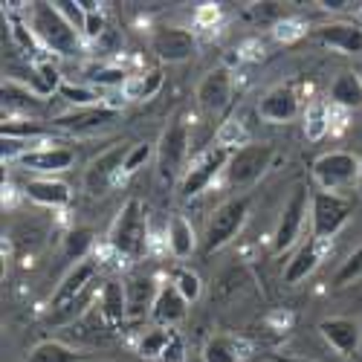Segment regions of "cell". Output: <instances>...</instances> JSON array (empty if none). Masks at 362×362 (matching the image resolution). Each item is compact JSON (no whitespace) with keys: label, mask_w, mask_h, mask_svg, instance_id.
I'll return each mask as SVG.
<instances>
[{"label":"cell","mask_w":362,"mask_h":362,"mask_svg":"<svg viewBox=\"0 0 362 362\" xmlns=\"http://www.w3.org/2000/svg\"><path fill=\"white\" fill-rule=\"evenodd\" d=\"M26 26L33 29V35L41 44V49H49L62 58H73V55L84 52L81 33L67 23V18L58 12L55 4H29Z\"/></svg>","instance_id":"cell-1"},{"label":"cell","mask_w":362,"mask_h":362,"mask_svg":"<svg viewBox=\"0 0 362 362\" xmlns=\"http://www.w3.org/2000/svg\"><path fill=\"white\" fill-rule=\"evenodd\" d=\"M107 244L125 261H139L148 252V218H145V206L139 197L125 200V206L119 209Z\"/></svg>","instance_id":"cell-2"},{"label":"cell","mask_w":362,"mask_h":362,"mask_svg":"<svg viewBox=\"0 0 362 362\" xmlns=\"http://www.w3.org/2000/svg\"><path fill=\"white\" fill-rule=\"evenodd\" d=\"M189 145H192V125L186 119V110H174L157 142V168L163 180H177L180 174H186Z\"/></svg>","instance_id":"cell-3"},{"label":"cell","mask_w":362,"mask_h":362,"mask_svg":"<svg viewBox=\"0 0 362 362\" xmlns=\"http://www.w3.org/2000/svg\"><path fill=\"white\" fill-rule=\"evenodd\" d=\"M356 209V200L348 194H337V192H316L310 197V235L319 244H327L330 238H337L339 229L351 221Z\"/></svg>","instance_id":"cell-4"},{"label":"cell","mask_w":362,"mask_h":362,"mask_svg":"<svg viewBox=\"0 0 362 362\" xmlns=\"http://www.w3.org/2000/svg\"><path fill=\"white\" fill-rule=\"evenodd\" d=\"M247 215H250V197L247 194L223 200L212 212L209 223H206L203 252H218V250H223L229 244L232 238H238V232L244 229V223H247Z\"/></svg>","instance_id":"cell-5"},{"label":"cell","mask_w":362,"mask_h":362,"mask_svg":"<svg viewBox=\"0 0 362 362\" xmlns=\"http://www.w3.org/2000/svg\"><path fill=\"white\" fill-rule=\"evenodd\" d=\"M273 157H276V148L269 142H250L244 148L232 151L229 165L223 171L226 186L229 189H250L252 183H258V180L267 174V168L273 165Z\"/></svg>","instance_id":"cell-6"},{"label":"cell","mask_w":362,"mask_h":362,"mask_svg":"<svg viewBox=\"0 0 362 362\" xmlns=\"http://www.w3.org/2000/svg\"><path fill=\"white\" fill-rule=\"evenodd\" d=\"M313 180L322 192L345 194L359 186V154L354 151H327L313 160Z\"/></svg>","instance_id":"cell-7"},{"label":"cell","mask_w":362,"mask_h":362,"mask_svg":"<svg viewBox=\"0 0 362 362\" xmlns=\"http://www.w3.org/2000/svg\"><path fill=\"white\" fill-rule=\"evenodd\" d=\"M229 157H232V151H229V148H221V145L206 148L203 154L186 168L183 180H180V197H183V200H192V197L203 194V192H206V189L212 186L215 180L226 171Z\"/></svg>","instance_id":"cell-8"},{"label":"cell","mask_w":362,"mask_h":362,"mask_svg":"<svg viewBox=\"0 0 362 362\" xmlns=\"http://www.w3.org/2000/svg\"><path fill=\"white\" fill-rule=\"evenodd\" d=\"M310 215V194H308V186L305 183H296L284 209H281V218H279V226L273 232V252H284L290 250L298 235H301V226H305Z\"/></svg>","instance_id":"cell-9"},{"label":"cell","mask_w":362,"mask_h":362,"mask_svg":"<svg viewBox=\"0 0 362 362\" xmlns=\"http://www.w3.org/2000/svg\"><path fill=\"white\" fill-rule=\"evenodd\" d=\"M119 119H122V110L102 102V105H93V107H78V110L55 116L52 128L67 131V134H96V131L119 122Z\"/></svg>","instance_id":"cell-10"},{"label":"cell","mask_w":362,"mask_h":362,"mask_svg":"<svg viewBox=\"0 0 362 362\" xmlns=\"http://www.w3.org/2000/svg\"><path fill=\"white\" fill-rule=\"evenodd\" d=\"M151 49H154L160 62L180 64V62H189L197 52V38L192 29H183V26H157L151 33Z\"/></svg>","instance_id":"cell-11"},{"label":"cell","mask_w":362,"mask_h":362,"mask_svg":"<svg viewBox=\"0 0 362 362\" xmlns=\"http://www.w3.org/2000/svg\"><path fill=\"white\" fill-rule=\"evenodd\" d=\"M15 163L26 171L41 174V177H52V174H62L76 165V151L67 145H35V148H29L26 154H21Z\"/></svg>","instance_id":"cell-12"},{"label":"cell","mask_w":362,"mask_h":362,"mask_svg":"<svg viewBox=\"0 0 362 362\" xmlns=\"http://www.w3.org/2000/svg\"><path fill=\"white\" fill-rule=\"evenodd\" d=\"M157 276L145 273V269H134V273L125 276V298H128V322H139V319H151V310H154V301L160 296Z\"/></svg>","instance_id":"cell-13"},{"label":"cell","mask_w":362,"mask_h":362,"mask_svg":"<svg viewBox=\"0 0 362 362\" xmlns=\"http://www.w3.org/2000/svg\"><path fill=\"white\" fill-rule=\"evenodd\" d=\"M96 279H99V264H96L93 258H87V261H81V264H73L70 273L62 279V284L55 287V293H52V298H49V313L67 308L70 301H76L78 296H84L93 284H99Z\"/></svg>","instance_id":"cell-14"},{"label":"cell","mask_w":362,"mask_h":362,"mask_svg":"<svg viewBox=\"0 0 362 362\" xmlns=\"http://www.w3.org/2000/svg\"><path fill=\"white\" fill-rule=\"evenodd\" d=\"M232 90H235V76L229 67H215V70H209L200 84H197V105L200 110L206 113H221L229 102H232Z\"/></svg>","instance_id":"cell-15"},{"label":"cell","mask_w":362,"mask_h":362,"mask_svg":"<svg viewBox=\"0 0 362 362\" xmlns=\"http://www.w3.org/2000/svg\"><path fill=\"white\" fill-rule=\"evenodd\" d=\"M125 157H128L125 145H113V148L105 151V154H99L93 163L87 165V171H84V189L90 194H105L107 186L113 183L119 174H122Z\"/></svg>","instance_id":"cell-16"},{"label":"cell","mask_w":362,"mask_h":362,"mask_svg":"<svg viewBox=\"0 0 362 362\" xmlns=\"http://www.w3.org/2000/svg\"><path fill=\"white\" fill-rule=\"evenodd\" d=\"M322 339L342 356H354L362 345V322L354 316H330L319 322Z\"/></svg>","instance_id":"cell-17"},{"label":"cell","mask_w":362,"mask_h":362,"mask_svg":"<svg viewBox=\"0 0 362 362\" xmlns=\"http://www.w3.org/2000/svg\"><path fill=\"white\" fill-rule=\"evenodd\" d=\"M298 110H301V105H298V93H296L293 84L269 87L258 102V116L267 119V122H273V125L293 122V119L298 116Z\"/></svg>","instance_id":"cell-18"},{"label":"cell","mask_w":362,"mask_h":362,"mask_svg":"<svg viewBox=\"0 0 362 362\" xmlns=\"http://www.w3.org/2000/svg\"><path fill=\"white\" fill-rule=\"evenodd\" d=\"M99 319L105 327L116 330L128 322V298H125V281L107 279L99 290Z\"/></svg>","instance_id":"cell-19"},{"label":"cell","mask_w":362,"mask_h":362,"mask_svg":"<svg viewBox=\"0 0 362 362\" xmlns=\"http://www.w3.org/2000/svg\"><path fill=\"white\" fill-rule=\"evenodd\" d=\"M23 194L47 209H64L73 203V192L64 180H55V177H33L23 183Z\"/></svg>","instance_id":"cell-20"},{"label":"cell","mask_w":362,"mask_h":362,"mask_svg":"<svg viewBox=\"0 0 362 362\" xmlns=\"http://www.w3.org/2000/svg\"><path fill=\"white\" fill-rule=\"evenodd\" d=\"M186 316H189V301L180 296V290L171 281H165L154 301V310H151V322H154V327H177Z\"/></svg>","instance_id":"cell-21"},{"label":"cell","mask_w":362,"mask_h":362,"mask_svg":"<svg viewBox=\"0 0 362 362\" xmlns=\"http://www.w3.org/2000/svg\"><path fill=\"white\" fill-rule=\"evenodd\" d=\"M316 38L330 47L339 49L345 55H362V26L359 23H348V21H334L316 29Z\"/></svg>","instance_id":"cell-22"},{"label":"cell","mask_w":362,"mask_h":362,"mask_svg":"<svg viewBox=\"0 0 362 362\" xmlns=\"http://www.w3.org/2000/svg\"><path fill=\"white\" fill-rule=\"evenodd\" d=\"M319 264H322V244L310 238L308 244H301V247L296 250V255L284 264L281 279H284V284H287V287H296V284L305 281L308 276H313Z\"/></svg>","instance_id":"cell-23"},{"label":"cell","mask_w":362,"mask_h":362,"mask_svg":"<svg viewBox=\"0 0 362 362\" xmlns=\"http://www.w3.org/2000/svg\"><path fill=\"white\" fill-rule=\"evenodd\" d=\"M244 356H247V342L229 334H215L203 345V362H240Z\"/></svg>","instance_id":"cell-24"},{"label":"cell","mask_w":362,"mask_h":362,"mask_svg":"<svg viewBox=\"0 0 362 362\" xmlns=\"http://www.w3.org/2000/svg\"><path fill=\"white\" fill-rule=\"evenodd\" d=\"M168 250L174 258L186 261L194 250H197V235H194V226L183 218V215H171L168 221Z\"/></svg>","instance_id":"cell-25"},{"label":"cell","mask_w":362,"mask_h":362,"mask_svg":"<svg viewBox=\"0 0 362 362\" xmlns=\"http://www.w3.org/2000/svg\"><path fill=\"white\" fill-rule=\"evenodd\" d=\"M330 105L345 110L362 107V78L356 73H339L330 84Z\"/></svg>","instance_id":"cell-26"},{"label":"cell","mask_w":362,"mask_h":362,"mask_svg":"<svg viewBox=\"0 0 362 362\" xmlns=\"http://www.w3.org/2000/svg\"><path fill=\"white\" fill-rule=\"evenodd\" d=\"M165 84V76L163 70H148V73H139V76H131V81L122 87V93L131 99V102H148L154 99Z\"/></svg>","instance_id":"cell-27"},{"label":"cell","mask_w":362,"mask_h":362,"mask_svg":"<svg viewBox=\"0 0 362 362\" xmlns=\"http://www.w3.org/2000/svg\"><path fill=\"white\" fill-rule=\"evenodd\" d=\"M23 362H87V359H84V354L73 351L64 342L47 339V342H38L33 351H29Z\"/></svg>","instance_id":"cell-28"},{"label":"cell","mask_w":362,"mask_h":362,"mask_svg":"<svg viewBox=\"0 0 362 362\" xmlns=\"http://www.w3.org/2000/svg\"><path fill=\"white\" fill-rule=\"evenodd\" d=\"M96 244V232L87 226H76L64 235V258L73 264H81L90 258V250Z\"/></svg>","instance_id":"cell-29"},{"label":"cell","mask_w":362,"mask_h":362,"mask_svg":"<svg viewBox=\"0 0 362 362\" xmlns=\"http://www.w3.org/2000/svg\"><path fill=\"white\" fill-rule=\"evenodd\" d=\"M84 81L90 87H125L131 81V73L116 64H90L84 67Z\"/></svg>","instance_id":"cell-30"},{"label":"cell","mask_w":362,"mask_h":362,"mask_svg":"<svg viewBox=\"0 0 362 362\" xmlns=\"http://www.w3.org/2000/svg\"><path fill=\"white\" fill-rule=\"evenodd\" d=\"M171 337H174V327H151L148 334L139 339V356L142 359H163L168 345H171Z\"/></svg>","instance_id":"cell-31"},{"label":"cell","mask_w":362,"mask_h":362,"mask_svg":"<svg viewBox=\"0 0 362 362\" xmlns=\"http://www.w3.org/2000/svg\"><path fill=\"white\" fill-rule=\"evenodd\" d=\"M58 96H62L67 105H73L76 110L78 107H93V105H102V96H99V90L96 87H90V84H76V81H67L58 87Z\"/></svg>","instance_id":"cell-32"},{"label":"cell","mask_w":362,"mask_h":362,"mask_svg":"<svg viewBox=\"0 0 362 362\" xmlns=\"http://www.w3.org/2000/svg\"><path fill=\"white\" fill-rule=\"evenodd\" d=\"M327 131H330V113H327V107L322 102L310 105L305 110V136L310 142H319V139H325Z\"/></svg>","instance_id":"cell-33"},{"label":"cell","mask_w":362,"mask_h":362,"mask_svg":"<svg viewBox=\"0 0 362 362\" xmlns=\"http://www.w3.org/2000/svg\"><path fill=\"white\" fill-rule=\"evenodd\" d=\"M218 145L221 148H229V151H238V145L240 148L250 145V131L244 128L240 119H229V122H223L221 131H218Z\"/></svg>","instance_id":"cell-34"},{"label":"cell","mask_w":362,"mask_h":362,"mask_svg":"<svg viewBox=\"0 0 362 362\" xmlns=\"http://www.w3.org/2000/svg\"><path fill=\"white\" fill-rule=\"evenodd\" d=\"M171 284L180 290V296H183L189 305L192 301H197L200 298V293H203V281H200V276L197 273H192V269H177V273L171 276Z\"/></svg>","instance_id":"cell-35"},{"label":"cell","mask_w":362,"mask_h":362,"mask_svg":"<svg viewBox=\"0 0 362 362\" xmlns=\"http://www.w3.org/2000/svg\"><path fill=\"white\" fill-rule=\"evenodd\" d=\"M359 276H362V244L342 261V267H339V273H337L334 284H337V287H345V284H351V281L359 279Z\"/></svg>","instance_id":"cell-36"},{"label":"cell","mask_w":362,"mask_h":362,"mask_svg":"<svg viewBox=\"0 0 362 362\" xmlns=\"http://www.w3.org/2000/svg\"><path fill=\"white\" fill-rule=\"evenodd\" d=\"M58 12H62L64 18H67V23L73 26V29H78L81 33V38H84V26H87V9L81 6V4H73V0H58Z\"/></svg>","instance_id":"cell-37"},{"label":"cell","mask_w":362,"mask_h":362,"mask_svg":"<svg viewBox=\"0 0 362 362\" xmlns=\"http://www.w3.org/2000/svg\"><path fill=\"white\" fill-rule=\"evenodd\" d=\"M151 154H154V145H148V142H136V145H131V148H128V157H125V168H122V174H134V171H139V168L151 160Z\"/></svg>","instance_id":"cell-38"},{"label":"cell","mask_w":362,"mask_h":362,"mask_svg":"<svg viewBox=\"0 0 362 362\" xmlns=\"http://www.w3.org/2000/svg\"><path fill=\"white\" fill-rule=\"evenodd\" d=\"M105 15L102 12H90L87 15V26H84V41H99L107 29H105Z\"/></svg>","instance_id":"cell-39"},{"label":"cell","mask_w":362,"mask_h":362,"mask_svg":"<svg viewBox=\"0 0 362 362\" xmlns=\"http://www.w3.org/2000/svg\"><path fill=\"white\" fill-rule=\"evenodd\" d=\"M183 359H186V342H183V337H180V330H174L171 345H168L163 362H183Z\"/></svg>","instance_id":"cell-40"},{"label":"cell","mask_w":362,"mask_h":362,"mask_svg":"<svg viewBox=\"0 0 362 362\" xmlns=\"http://www.w3.org/2000/svg\"><path fill=\"white\" fill-rule=\"evenodd\" d=\"M322 6H325L327 12H342V9H348L351 4H348V0H322Z\"/></svg>","instance_id":"cell-41"},{"label":"cell","mask_w":362,"mask_h":362,"mask_svg":"<svg viewBox=\"0 0 362 362\" xmlns=\"http://www.w3.org/2000/svg\"><path fill=\"white\" fill-rule=\"evenodd\" d=\"M273 362H313V359H305V356H281V354H273Z\"/></svg>","instance_id":"cell-42"},{"label":"cell","mask_w":362,"mask_h":362,"mask_svg":"<svg viewBox=\"0 0 362 362\" xmlns=\"http://www.w3.org/2000/svg\"><path fill=\"white\" fill-rule=\"evenodd\" d=\"M356 189H359V194H362V148H359V186H356Z\"/></svg>","instance_id":"cell-43"},{"label":"cell","mask_w":362,"mask_h":362,"mask_svg":"<svg viewBox=\"0 0 362 362\" xmlns=\"http://www.w3.org/2000/svg\"><path fill=\"white\" fill-rule=\"evenodd\" d=\"M359 12H362V4H359Z\"/></svg>","instance_id":"cell-44"}]
</instances>
